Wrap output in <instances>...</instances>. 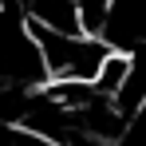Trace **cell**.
I'll return each instance as SVG.
<instances>
[{
  "label": "cell",
  "mask_w": 146,
  "mask_h": 146,
  "mask_svg": "<svg viewBox=\"0 0 146 146\" xmlns=\"http://www.w3.org/2000/svg\"><path fill=\"white\" fill-rule=\"evenodd\" d=\"M28 36L40 51V63H44V79H63V83H91L107 55V44L95 36H83V32H59L48 28L40 20H28Z\"/></svg>",
  "instance_id": "6da1fadb"
}]
</instances>
